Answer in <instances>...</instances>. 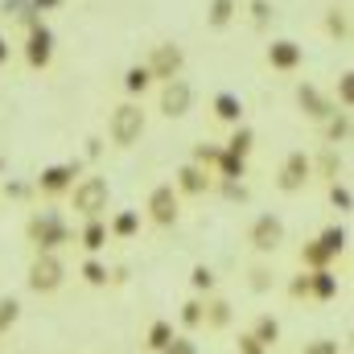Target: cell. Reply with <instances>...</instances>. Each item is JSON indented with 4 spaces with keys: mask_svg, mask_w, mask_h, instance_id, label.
Here are the masks:
<instances>
[{
    "mask_svg": "<svg viewBox=\"0 0 354 354\" xmlns=\"http://www.w3.org/2000/svg\"><path fill=\"white\" fill-rule=\"evenodd\" d=\"M322 169H326V174L334 177V174H338V157H334V153H326V161H322Z\"/></svg>",
    "mask_w": 354,
    "mask_h": 354,
    "instance_id": "cell-45",
    "label": "cell"
},
{
    "mask_svg": "<svg viewBox=\"0 0 354 354\" xmlns=\"http://www.w3.org/2000/svg\"><path fill=\"white\" fill-rule=\"evenodd\" d=\"M0 169H4V161H0Z\"/></svg>",
    "mask_w": 354,
    "mask_h": 354,
    "instance_id": "cell-49",
    "label": "cell"
},
{
    "mask_svg": "<svg viewBox=\"0 0 354 354\" xmlns=\"http://www.w3.org/2000/svg\"><path fill=\"white\" fill-rule=\"evenodd\" d=\"M79 174H83L79 161H71V165H50V169H41V177H37V189L50 194V198H54V194H66Z\"/></svg>",
    "mask_w": 354,
    "mask_h": 354,
    "instance_id": "cell-10",
    "label": "cell"
},
{
    "mask_svg": "<svg viewBox=\"0 0 354 354\" xmlns=\"http://www.w3.org/2000/svg\"><path fill=\"white\" fill-rule=\"evenodd\" d=\"M288 292H292V297H309V272H301V276L288 284Z\"/></svg>",
    "mask_w": 354,
    "mask_h": 354,
    "instance_id": "cell-41",
    "label": "cell"
},
{
    "mask_svg": "<svg viewBox=\"0 0 354 354\" xmlns=\"http://www.w3.org/2000/svg\"><path fill=\"white\" fill-rule=\"evenodd\" d=\"M330 33H338V37H346V17H338V12H334V17H330Z\"/></svg>",
    "mask_w": 354,
    "mask_h": 354,
    "instance_id": "cell-44",
    "label": "cell"
},
{
    "mask_svg": "<svg viewBox=\"0 0 354 354\" xmlns=\"http://www.w3.org/2000/svg\"><path fill=\"white\" fill-rule=\"evenodd\" d=\"M351 71H346V75H342V83H338V95H342V111H351Z\"/></svg>",
    "mask_w": 354,
    "mask_h": 354,
    "instance_id": "cell-42",
    "label": "cell"
},
{
    "mask_svg": "<svg viewBox=\"0 0 354 354\" xmlns=\"http://www.w3.org/2000/svg\"><path fill=\"white\" fill-rule=\"evenodd\" d=\"M149 218L157 223V227H174L177 214H181V194H177L174 185H157L153 194H149Z\"/></svg>",
    "mask_w": 354,
    "mask_h": 354,
    "instance_id": "cell-5",
    "label": "cell"
},
{
    "mask_svg": "<svg viewBox=\"0 0 354 354\" xmlns=\"http://www.w3.org/2000/svg\"><path fill=\"white\" fill-rule=\"evenodd\" d=\"M252 21H256V25H268V21H272V4H268V0H252Z\"/></svg>",
    "mask_w": 354,
    "mask_h": 354,
    "instance_id": "cell-37",
    "label": "cell"
},
{
    "mask_svg": "<svg viewBox=\"0 0 354 354\" xmlns=\"http://www.w3.org/2000/svg\"><path fill=\"white\" fill-rule=\"evenodd\" d=\"M136 231H140V210H120L107 223V235H115V239H132Z\"/></svg>",
    "mask_w": 354,
    "mask_h": 354,
    "instance_id": "cell-21",
    "label": "cell"
},
{
    "mask_svg": "<svg viewBox=\"0 0 354 354\" xmlns=\"http://www.w3.org/2000/svg\"><path fill=\"white\" fill-rule=\"evenodd\" d=\"M309 297L334 301V297H338V276H334L330 268H313V272H309Z\"/></svg>",
    "mask_w": 354,
    "mask_h": 354,
    "instance_id": "cell-15",
    "label": "cell"
},
{
    "mask_svg": "<svg viewBox=\"0 0 354 354\" xmlns=\"http://www.w3.org/2000/svg\"><path fill=\"white\" fill-rule=\"evenodd\" d=\"M189 284H194L198 292H210V288H214V272H210L206 264H198L194 272H189Z\"/></svg>",
    "mask_w": 354,
    "mask_h": 354,
    "instance_id": "cell-33",
    "label": "cell"
},
{
    "mask_svg": "<svg viewBox=\"0 0 354 354\" xmlns=\"http://www.w3.org/2000/svg\"><path fill=\"white\" fill-rule=\"evenodd\" d=\"M218 157H223V149H218V145H198V149H194V165H202V169L218 165Z\"/></svg>",
    "mask_w": 354,
    "mask_h": 354,
    "instance_id": "cell-31",
    "label": "cell"
},
{
    "mask_svg": "<svg viewBox=\"0 0 354 354\" xmlns=\"http://www.w3.org/2000/svg\"><path fill=\"white\" fill-rule=\"evenodd\" d=\"M25 235H29V243H33L37 252H58L62 243H71V227H66V218H62L58 210L33 214L29 227H25Z\"/></svg>",
    "mask_w": 354,
    "mask_h": 354,
    "instance_id": "cell-1",
    "label": "cell"
},
{
    "mask_svg": "<svg viewBox=\"0 0 354 354\" xmlns=\"http://www.w3.org/2000/svg\"><path fill=\"white\" fill-rule=\"evenodd\" d=\"M309 177H313V161L297 149V153H288V157H284L276 185H280L284 194H297V189H305V185H309Z\"/></svg>",
    "mask_w": 354,
    "mask_h": 354,
    "instance_id": "cell-7",
    "label": "cell"
},
{
    "mask_svg": "<svg viewBox=\"0 0 354 354\" xmlns=\"http://www.w3.org/2000/svg\"><path fill=\"white\" fill-rule=\"evenodd\" d=\"M181 62H185V54H181L177 46H157V50H153V58H149L145 66H149V75H153V79L169 83V79L181 75Z\"/></svg>",
    "mask_w": 354,
    "mask_h": 354,
    "instance_id": "cell-9",
    "label": "cell"
},
{
    "mask_svg": "<svg viewBox=\"0 0 354 354\" xmlns=\"http://www.w3.org/2000/svg\"><path fill=\"white\" fill-rule=\"evenodd\" d=\"M252 288H256V292H268V288H272V272H268V268H256V272H252Z\"/></svg>",
    "mask_w": 354,
    "mask_h": 354,
    "instance_id": "cell-40",
    "label": "cell"
},
{
    "mask_svg": "<svg viewBox=\"0 0 354 354\" xmlns=\"http://www.w3.org/2000/svg\"><path fill=\"white\" fill-rule=\"evenodd\" d=\"M189 103H194V87H189L185 79H169V83L161 87V115L181 120V115L189 111Z\"/></svg>",
    "mask_w": 354,
    "mask_h": 354,
    "instance_id": "cell-8",
    "label": "cell"
},
{
    "mask_svg": "<svg viewBox=\"0 0 354 354\" xmlns=\"http://www.w3.org/2000/svg\"><path fill=\"white\" fill-rule=\"evenodd\" d=\"M248 334H252V338H256L264 351H272V346L280 342V322H276L272 313H260V317H256V326H252Z\"/></svg>",
    "mask_w": 354,
    "mask_h": 354,
    "instance_id": "cell-17",
    "label": "cell"
},
{
    "mask_svg": "<svg viewBox=\"0 0 354 354\" xmlns=\"http://www.w3.org/2000/svg\"><path fill=\"white\" fill-rule=\"evenodd\" d=\"M297 103H301V111H305L309 120H330V115H334V103L322 99V91L313 87V83H301V87H297Z\"/></svg>",
    "mask_w": 354,
    "mask_h": 354,
    "instance_id": "cell-13",
    "label": "cell"
},
{
    "mask_svg": "<svg viewBox=\"0 0 354 354\" xmlns=\"http://www.w3.org/2000/svg\"><path fill=\"white\" fill-rule=\"evenodd\" d=\"M83 280H87V284H95V288H103V284L111 280V276H107V264H99V260L91 256L87 264H83Z\"/></svg>",
    "mask_w": 354,
    "mask_h": 354,
    "instance_id": "cell-30",
    "label": "cell"
},
{
    "mask_svg": "<svg viewBox=\"0 0 354 354\" xmlns=\"http://www.w3.org/2000/svg\"><path fill=\"white\" fill-rule=\"evenodd\" d=\"M66 280V264L58 260V252H37V260L29 264V288L33 292H58Z\"/></svg>",
    "mask_w": 354,
    "mask_h": 354,
    "instance_id": "cell-4",
    "label": "cell"
},
{
    "mask_svg": "<svg viewBox=\"0 0 354 354\" xmlns=\"http://www.w3.org/2000/svg\"><path fill=\"white\" fill-rule=\"evenodd\" d=\"M169 342H174V326H169V322H153V326H149V338H145V346H149L153 354H161Z\"/></svg>",
    "mask_w": 354,
    "mask_h": 354,
    "instance_id": "cell-23",
    "label": "cell"
},
{
    "mask_svg": "<svg viewBox=\"0 0 354 354\" xmlns=\"http://www.w3.org/2000/svg\"><path fill=\"white\" fill-rule=\"evenodd\" d=\"M214 115H218L223 124H239V120H243V99H239V95H231V91L214 95Z\"/></svg>",
    "mask_w": 354,
    "mask_h": 354,
    "instance_id": "cell-18",
    "label": "cell"
},
{
    "mask_svg": "<svg viewBox=\"0 0 354 354\" xmlns=\"http://www.w3.org/2000/svg\"><path fill=\"white\" fill-rule=\"evenodd\" d=\"M317 243H322L330 256H342V252H346V231H342V227H326Z\"/></svg>",
    "mask_w": 354,
    "mask_h": 354,
    "instance_id": "cell-27",
    "label": "cell"
},
{
    "mask_svg": "<svg viewBox=\"0 0 354 354\" xmlns=\"http://www.w3.org/2000/svg\"><path fill=\"white\" fill-rule=\"evenodd\" d=\"M330 202H334V206H338V210H351V189H346V185H338V181H334V185H330Z\"/></svg>",
    "mask_w": 354,
    "mask_h": 354,
    "instance_id": "cell-34",
    "label": "cell"
},
{
    "mask_svg": "<svg viewBox=\"0 0 354 354\" xmlns=\"http://www.w3.org/2000/svg\"><path fill=\"white\" fill-rule=\"evenodd\" d=\"M326 136H330V145H342V140L351 136V111H338V115H330V128H326Z\"/></svg>",
    "mask_w": 354,
    "mask_h": 354,
    "instance_id": "cell-26",
    "label": "cell"
},
{
    "mask_svg": "<svg viewBox=\"0 0 354 354\" xmlns=\"http://www.w3.org/2000/svg\"><path fill=\"white\" fill-rule=\"evenodd\" d=\"M25 58H29V66H33V71L50 66V58H54V33H50L46 25H29V46H25Z\"/></svg>",
    "mask_w": 354,
    "mask_h": 354,
    "instance_id": "cell-11",
    "label": "cell"
},
{
    "mask_svg": "<svg viewBox=\"0 0 354 354\" xmlns=\"http://www.w3.org/2000/svg\"><path fill=\"white\" fill-rule=\"evenodd\" d=\"M202 326H210V330H227V326H231V301H223V297L206 301V305H202Z\"/></svg>",
    "mask_w": 354,
    "mask_h": 354,
    "instance_id": "cell-16",
    "label": "cell"
},
{
    "mask_svg": "<svg viewBox=\"0 0 354 354\" xmlns=\"http://www.w3.org/2000/svg\"><path fill=\"white\" fill-rule=\"evenodd\" d=\"M181 326L185 330H198L202 326V301H185L181 305Z\"/></svg>",
    "mask_w": 354,
    "mask_h": 354,
    "instance_id": "cell-32",
    "label": "cell"
},
{
    "mask_svg": "<svg viewBox=\"0 0 354 354\" xmlns=\"http://www.w3.org/2000/svg\"><path fill=\"white\" fill-rule=\"evenodd\" d=\"M79 239H83V248H87L91 256L103 252V248H107V223H103V218H87L83 231H79Z\"/></svg>",
    "mask_w": 354,
    "mask_h": 354,
    "instance_id": "cell-19",
    "label": "cell"
},
{
    "mask_svg": "<svg viewBox=\"0 0 354 354\" xmlns=\"http://www.w3.org/2000/svg\"><path fill=\"white\" fill-rule=\"evenodd\" d=\"M4 62H8V41L0 37V66H4Z\"/></svg>",
    "mask_w": 354,
    "mask_h": 354,
    "instance_id": "cell-48",
    "label": "cell"
},
{
    "mask_svg": "<svg viewBox=\"0 0 354 354\" xmlns=\"http://www.w3.org/2000/svg\"><path fill=\"white\" fill-rule=\"evenodd\" d=\"M252 145H256V132H252L248 124H235V132H231V140L223 145V153H231V157H243V161H248Z\"/></svg>",
    "mask_w": 354,
    "mask_h": 354,
    "instance_id": "cell-20",
    "label": "cell"
},
{
    "mask_svg": "<svg viewBox=\"0 0 354 354\" xmlns=\"http://www.w3.org/2000/svg\"><path fill=\"white\" fill-rule=\"evenodd\" d=\"M99 153H103V140H95V136H91V140H87V157H99Z\"/></svg>",
    "mask_w": 354,
    "mask_h": 354,
    "instance_id": "cell-47",
    "label": "cell"
},
{
    "mask_svg": "<svg viewBox=\"0 0 354 354\" xmlns=\"http://www.w3.org/2000/svg\"><path fill=\"white\" fill-rule=\"evenodd\" d=\"M301 354H338V342L334 338H317V342H309Z\"/></svg>",
    "mask_w": 354,
    "mask_h": 354,
    "instance_id": "cell-36",
    "label": "cell"
},
{
    "mask_svg": "<svg viewBox=\"0 0 354 354\" xmlns=\"http://www.w3.org/2000/svg\"><path fill=\"white\" fill-rule=\"evenodd\" d=\"M21 317V301L17 297H0V334H8Z\"/></svg>",
    "mask_w": 354,
    "mask_h": 354,
    "instance_id": "cell-29",
    "label": "cell"
},
{
    "mask_svg": "<svg viewBox=\"0 0 354 354\" xmlns=\"http://www.w3.org/2000/svg\"><path fill=\"white\" fill-rule=\"evenodd\" d=\"M58 4H62V0H33L37 12H50V8H58Z\"/></svg>",
    "mask_w": 354,
    "mask_h": 354,
    "instance_id": "cell-46",
    "label": "cell"
},
{
    "mask_svg": "<svg viewBox=\"0 0 354 354\" xmlns=\"http://www.w3.org/2000/svg\"><path fill=\"white\" fill-rule=\"evenodd\" d=\"M161 354H198V342H194V338H174Z\"/></svg>",
    "mask_w": 354,
    "mask_h": 354,
    "instance_id": "cell-35",
    "label": "cell"
},
{
    "mask_svg": "<svg viewBox=\"0 0 354 354\" xmlns=\"http://www.w3.org/2000/svg\"><path fill=\"white\" fill-rule=\"evenodd\" d=\"M235 351H239V354H268L264 346H260V342L252 338V334H239V342H235Z\"/></svg>",
    "mask_w": 354,
    "mask_h": 354,
    "instance_id": "cell-38",
    "label": "cell"
},
{
    "mask_svg": "<svg viewBox=\"0 0 354 354\" xmlns=\"http://www.w3.org/2000/svg\"><path fill=\"white\" fill-rule=\"evenodd\" d=\"M111 145H120V149H132L140 136H145V107H136V103H124V107H115L111 111Z\"/></svg>",
    "mask_w": 354,
    "mask_h": 354,
    "instance_id": "cell-3",
    "label": "cell"
},
{
    "mask_svg": "<svg viewBox=\"0 0 354 354\" xmlns=\"http://www.w3.org/2000/svg\"><path fill=\"white\" fill-rule=\"evenodd\" d=\"M214 169H218V181H243V174H248V161H243V157H231V153H223Z\"/></svg>",
    "mask_w": 354,
    "mask_h": 354,
    "instance_id": "cell-22",
    "label": "cell"
},
{
    "mask_svg": "<svg viewBox=\"0 0 354 354\" xmlns=\"http://www.w3.org/2000/svg\"><path fill=\"white\" fill-rule=\"evenodd\" d=\"M210 185H214V174L189 161V165H181V169H177V185H174V189H177V194H194V198H198V194H206Z\"/></svg>",
    "mask_w": 354,
    "mask_h": 354,
    "instance_id": "cell-12",
    "label": "cell"
},
{
    "mask_svg": "<svg viewBox=\"0 0 354 354\" xmlns=\"http://www.w3.org/2000/svg\"><path fill=\"white\" fill-rule=\"evenodd\" d=\"M29 194V185H21V181H4V198H25Z\"/></svg>",
    "mask_w": 354,
    "mask_h": 354,
    "instance_id": "cell-43",
    "label": "cell"
},
{
    "mask_svg": "<svg viewBox=\"0 0 354 354\" xmlns=\"http://www.w3.org/2000/svg\"><path fill=\"white\" fill-rule=\"evenodd\" d=\"M107 198H111L107 177H83V181L71 185V202H75V210H79L83 218H99V214L107 210Z\"/></svg>",
    "mask_w": 354,
    "mask_h": 354,
    "instance_id": "cell-2",
    "label": "cell"
},
{
    "mask_svg": "<svg viewBox=\"0 0 354 354\" xmlns=\"http://www.w3.org/2000/svg\"><path fill=\"white\" fill-rule=\"evenodd\" d=\"M248 243H252L260 256H272V252L284 243V223H280L276 214H260V218L252 223V231H248Z\"/></svg>",
    "mask_w": 354,
    "mask_h": 354,
    "instance_id": "cell-6",
    "label": "cell"
},
{
    "mask_svg": "<svg viewBox=\"0 0 354 354\" xmlns=\"http://www.w3.org/2000/svg\"><path fill=\"white\" fill-rule=\"evenodd\" d=\"M149 83H153L149 66H132V71L124 75V91H128V95H140V91H149Z\"/></svg>",
    "mask_w": 354,
    "mask_h": 354,
    "instance_id": "cell-28",
    "label": "cell"
},
{
    "mask_svg": "<svg viewBox=\"0 0 354 354\" xmlns=\"http://www.w3.org/2000/svg\"><path fill=\"white\" fill-rule=\"evenodd\" d=\"M223 194H227L231 202H248V189H243V181H223Z\"/></svg>",
    "mask_w": 354,
    "mask_h": 354,
    "instance_id": "cell-39",
    "label": "cell"
},
{
    "mask_svg": "<svg viewBox=\"0 0 354 354\" xmlns=\"http://www.w3.org/2000/svg\"><path fill=\"white\" fill-rule=\"evenodd\" d=\"M330 260H334V256H330V252H326V248H322L317 239L301 248V264L309 268V272H313V268H330Z\"/></svg>",
    "mask_w": 354,
    "mask_h": 354,
    "instance_id": "cell-24",
    "label": "cell"
},
{
    "mask_svg": "<svg viewBox=\"0 0 354 354\" xmlns=\"http://www.w3.org/2000/svg\"><path fill=\"white\" fill-rule=\"evenodd\" d=\"M231 17H235V0H210V29H227L231 25Z\"/></svg>",
    "mask_w": 354,
    "mask_h": 354,
    "instance_id": "cell-25",
    "label": "cell"
},
{
    "mask_svg": "<svg viewBox=\"0 0 354 354\" xmlns=\"http://www.w3.org/2000/svg\"><path fill=\"white\" fill-rule=\"evenodd\" d=\"M305 62V50L297 41H272L268 46V66L272 71H297Z\"/></svg>",
    "mask_w": 354,
    "mask_h": 354,
    "instance_id": "cell-14",
    "label": "cell"
}]
</instances>
